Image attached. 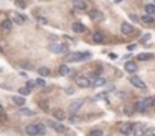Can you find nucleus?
I'll list each match as a JSON object with an SVG mask.
<instances>
[{
	"instance_id": "nucleus-30",
	"label": "nucleus",
	"mask_w": 155,
	"mask_h": 136,
	"mask_svg": "<svg viewBox=\"0 0 155 136\" xmlns=\"http://www.w3.org/2000/svg\"><path fill=\"white\" fill-rule=\"evenodd\" d=\"M18 92L21 94V97H23V95H29V94H30V89H29L28 86H24V88H20Z\"/></svg>"
},
{
	"instance_id": "nucleus-7",
	"label": "nucleus",
	"mask_w": 155,
	"mask_h": 136,
	"mask_svg": "<svg viewBox=\"0 0 155 136\" xmlns=\"http://www.w3.org/2000/svg\"><path fill=\"white\" fill-rule=\"evenodd\" d=\"M49 125L55 130V132H58V133H62V132H66V127L60 123V121H49Z\"/></svg>"
},
{
	"instance_id": "nucleus-37",
	"label": "nucleus",
	"mask_w": 155,
	"mask_h": 136,
	"mask_svg": "<svg viewBox=\"0 0 155 136\" xmlns=\"http://www.w3.org/2000/svg\"><path fill=\"white\" fill-rule=\"evenodd\" d=\"M21 67H23V68H28V70H32L30 62H21Z\"/></svg>"
},
{
	"instance_id": "nucleus-45",
	"label": "nucleus",
	"mask_w": 155,
	"mask_h": 136,
	"mask_svg": "<svg viewBox=\"0 0 155 136\" xmlns=\"http://www.w3.org/2000/svg\"><path fill=\"white\" fill-rule=\"evenodd\" d=\"M96 98H105V94H99V95H96Z\"/></svg>"
},
{
	"instance_id": "nucleus-24",
	"label": "nucleus",
	"mask_w": 155,
	"mask_h": 136,
	"mask_svg": "<svg viewBox=\"0 0 155 136\" xmlns=\"http://www.w3.org/2000/svg\"><path fill=\"white\" fill-rule=\"evenodd\" d=\"M38 74L43 76V77H47V76L50 74V70H49L47 67H40V68H38Z\"/></svg>"
},
{
	"instance_id": "nucleus-36",
	"label": "nucleus",
	"mask_w": 155,
	"mask_h": 136,
	"mask_svg": "<svg viewBox=\"0 0 155 136\" xmlns=\"http://www.w3.org/2000/svg\"><path fill=\"white\" fill-rule=\"evenodd\" d=\"M117 97H119V98H128V97H129V94H126V92H117Z\"/></svg>"
},
{
	"instance_id": "nucleus-48",
	"label": "nucleus",
	"mask_w": 155,
	"mask_h": 136,
	"mask_svg": "<svg viewBox=\"0 0 155 136\" xmlns=\"http://www.w3.org/2000/svg\"><path fill=\"white\" fill-rule=\"evenodd\" d=\"M0 113H3V107L2 106H0Z\"/></svg>"
},
{
	"instance_id": "nucleus-12",
	"label": "nucleus",
	"mask_w": 155,
	"mask_h": 136,
	"mask_svg": "<svg viewBox=\"0 0 155 136\" xmlns=\"http://www.w3.org/2000/svg\"><path fill=\"white\" fill-rule=\"evenodd\" d=\"M72 29H73V32H76V33H82V32H85V26L82 24V23H73V26H72Z\"/></svg>"
},
{
	"instance_id": "nucleus-8",
	"label": "nucleus",
	"mask_w": 155,
	"mask_h": 136,
	"mask_svg": "<svg viewBox=\"0 0 155 136\" xmlns=\"http://www.w3.org/2000/svg\"><path fill=\"white\" fill-rule=\"evenodd\" d=\"M26 133L30 135V136L40 135V132H38V124H29L28 127H26Z\"/></svg>"
},
{
	"instance_id": "nucleus-46",
	"label": "nucleus",
	"mask_w": 155,
	"mask_h": 136,
	"mask_svg": "<svg viewBox=\"0 0 155 136\" xmlns=\"http://www.w3.org/2000/svg\"><path fill=\"white\" fill-rule=\"evenodd\" d=\"M134 49H135L134 44H132V45H128V50H134Z\"/></svg>"
},
{
	"instance_id": "nucleus-32",
	"label": "nucleus",
	"mask_w": 155,
	"mask_h": 136,
	"mask_svg": "<svg viewBox=\"0 0 155 136\" xmlns=\"http://www.w3.org/2000/svg\"><path fill=\"white\" fill-rule=\"evenodd\" d=\"M102 135H104V132H102V130L96 129V130H91V132H90V135H88V136H102Z\"/></svg>"
},
{
	"instance_id": "nucleus-5",
	"label": "nucleus",
	"mask_w": 155,
	"mask_h": 136,
	"mask_svg": "<svg viewBox=\"0 0 155 136\" xmlns=\"http://www.w3.org/2000/svg\"><path fill=\"white\" fill-rule=\"evenodd\" d=\"M119 130L122 135H131L132 132H134V125L132 124H128V123H123L119 125Z\"/></svg>"
},
{
	"instance_id": "nucleus-2",
	"label": "nucleus",
	"mask_w": 155,
	"mask_h": 136,
	"mask_svg": "<svg viewBox=\"0 0 155 136\" xmlns=\"http://www.w3.org/2000/svg\"><path fill=\"white\" fill-rule=\"evenodd\" d=\"M49 50L52 53H68V47L66 44H50Z\"/></svg>"
},
{
	"instance_id": "nucleus-1",
	"label": "nucleus",
	"mask_w": 155,
	"mask_h": 136,
	"mask_svg": "<svg viewBox=\"0 0 155 136\" xmlns=\"http://www.w3.org/2000/svg\"><path fill=\"white\" fill-rule=\"evenodd\" d=\"M91 57V53L85 51V53H81V51H76V53H68L66 55V62H78V61H84V59H90Z\"/></svg>"
},
{
	"instance_id": "nucleus-13",
	"label": "nucleus",
	"mask_w": 155,
	"mask_h": 136,
	"mask_svg": "<svg viewBox=\"0 0 155 136\" xmlns=\"http://www.w3.org/2000/svg\"><path fill=\"white\" fill-rule=\"evenodd\" d=\"M120 30H122V33L123 35H129V33H132V26L129 24V23H122V26H120Z\"/></svg>"
},
{
	"instance_id": "nucleus-14",
	"label": "nucleus",
	"mask_w": 155,
	"mask_h": 136,
	"mask_svg": "<svg viewBox=\"0 0 155 136\" xmlns=\"http://www.w3.org/2000/svg\"><path fill=\"white\" fill-rule=\"evenodd\" d=\"M125 70L132 74V73L137 71V64H135V62H126V64H125Z\"/></svg>"
},
{
	"instance_id": "nucleus-38",
	"label": "nucleus",
	"mask_w": 155,
	"mask_h": 136,
	"mask_svg": "<svg viewBox=\"0 0 155 136\" xmlns=\"http://www.w3.org/2000/svg\"><path fill=\"white\" fill-rule=\"evenodd\" d=\"M35 85H37V83H35V80H29L28 83H26V86H28L29 89H32V88H34Z\"/></svg>"
},
{
	"instance_id": "nucleus-11",
	"label": "nucleus",
	"mask_w": 155,
	"mask_h": 136,
	"mask_svg": "<svg viewBox=\"0 0 155 136\" xmlns=\"http://www.w3.org/2000/svg\"><path fill=\"white\" fill-rule=\"evenodd\" d=\"M73 8L76 9V11H85V9H87V3L82 2V0H74Z\"/></svg>"
},
{
	"instance_id": "nucleus-25",
	"label": "nucleus",
	"mask_w": 155,
	"mask_h": 136,
	"mask_svg": "<svg viewBox=\"0 0 155 136\" xmlns=\"http://www.w3.org/2000/svg\"><path fill=\"white\" fill-rule=\"evenodd\" d=\"M145 11H146V14H149V15L155 14V3H149V5H146V6H145Z\"/></svg>"
},
{
	"instance_id": "nucleus-16",
	"label": "nucleus",
	"mask_w": 155,
	"mask_h": 136,
	"mask_svg": "<svg viewBox=\"0 0 155 136\" xmlns=\"http://www.w3.org/2000/svg\"><path fill=\"white\" fill-rule=\"evenodd\" d=\"M12 20H14V23H17V24H23L26 21L24 15H20V14H12Z\"/></svg>"
},
{
	"instance_id": "nucleus-19",
	"label": "nucleus",
	"mask_w": 155,
	"mask_h": 136,
	"mask_svg": "<svg viewBox=\"0 0 155 136\" xmlns=\"http://www.w3.org/2000/svg\"><path fill=\"white\" fill-rule=\"evenodd\" d=\"M12 103L17 104V106H21V107H23L24 103H26V100H24V97H17V95H15V97H12Z\"/></svg>"
},
{
	"instance_id": "nucleus-51",
	"label": "nucleus",
	"mask_w": 155,
	"mask_h": 136,
	"mask_svg": "<svg viewBox=\"0 0 155 136\" xmlns=\"http://www.w3.org/2000/svg\"><path fill=\"white\" fill-rule=\"evenodd\" d=\"M154 101H155V97H154Z\"/></svg>"
},
{
	"instance_id": "nucleus-28",
	"label": "nucleus",
	"mask_w": 155,
	"mask_h": 136,
	"mask_svg": "<svg viewBox=\"0 0 155 136\" xmlns=\"http://www.w3.org/2000/svg\"><path fill=\"white\" fill-rule=\"evenodd\" d=\"M137 59L138 61H149V59H152V55L151 53H141V55L137 56Z\"/></svg>"
},
{
	"instance_id": "nucleus-52",
	"label": "nucleus",
	"mask_w": 155,
	"mask_h": 136,
	"mask_svg": "<svg viewBox=\"0 0 155 136\" xmlns=\"http://www.w3.org/2000/svg\"><path fill=\"white\" fill-rule=\"evenodd\" d=\"M0 71H2V68H0Z\"/></svg>"
},
{
	"instance_id": "nucleus-3",
	"label": "nucleus",
	"mask_w": 155,
	"mask_h": 136,
	"mask_svg": "<svg viewBox=\"0 0 155 136\" xmlns=\"http://www.w3.org/2000/svg\"><path fill=\"white\" fill-rule=\"evenodd\" d=\"M129 82L132 83V86H135L138 88V89H146V83L143 82L140 77H137V76H131L129 77Z\"/></svg>"
},
{
	"instance_id": "nucleus-41",
	"label": "nucleus",
	"mask_w": 155,
	"mask_h": 136,
	"mask_svg": "<svg viewBox=\"0 0 155 136\" xmlns=\"http://www.w3.org/2000/svg\"><path fill=\"white\" fill-rule=\"evenodd\" d=\"M129 17H131V20H132V21H134V23H137V21H138L137 15H129Z\"/></svg>"
},
{
	"instance_id": "nucleus-42",
	"label": "nucleus",
	"mask_w": 155,
	"mask_h": 136,
	"mask_svg": "<svg viewBox=\"0 0 155 136\" xmlns=\"http://www.w3.org/2000/svg\"><path fill=\"white\" fill-rule=\"evenodd\" d=\"M38 21H40V23H43V24L47 23V21H46V18H43V17H38Z\"/></svg>"
},
{
	"instance_id": "nucleus-49",
	"label": "nucleus",
	"mask_w": 155,
	"mask_h": 136,
	"mask_svg": "<svg viewBox=\"0 0 155 136\" xmlns=\"http://www.w3.org/2000/svg\"><path fill=\"white\" fill-rule=\"evenodd\" d=\"M114 2H116V3H120V2H122V0H114Z\"/></svg>"
},
{
	"instance_id": "nucleus-27",
	"label": "nucleus",
	"mask_w": 155,
	"mask_h": 136,
	"mask_svg": "<svg viewBox=\"0 0 155 136\" xmlns=\"http://www.w3.org/2000/svg\"><path fill=\"white\" fill-rule=\"evenodd\" d=\"M18 113H20V115H24V117H32V115H34V111H30V109H26V107H21Z\"/></svg>"
},
{
	"instance_id": "nucleus-40",
	"label": "nucleus",
	"mask_w": 155,
	"mask_h": 136,
	"mask_svg": "<svg viewBox=\"0 0 155 136\" xmlns=\"http://www.w3.org/2000/svg\"><path fill=\"white\" fill-rule=\"evenodd\" d=\"M152 38V35L151 33H146V35H143V38H141V41L145 43V41H148V39H151Z\"/></svg>"
},
{
	"instance_id": "nucleus-44",
	"label": "nucleus",
	"mask_w": 155,
	"mask_h": 136,
	"mask_svg": "<svg viewBox=\"0 0 155 136\" xmlns=\"http://www.w3.org/2000/svg\"><path fill=\"white\" fill-rule=\"evenodd\" d=\"M68 121H70V123H74V121H76V117H70V118H68Z\"/></svg>"
},
{
	"instance_id": "nucleus-26",
	"label": "nucleus",
	"mask_w": 155,
	"mask_h": 136,
	"mask_svg": "<svg viewBox=\"0 0 155 136\" xmlns=\"http://www.w3.org/2000/svg\"><path fill=\"white\" fill-rule=\"evenodd\" d=\"M70 73H72V70L67 65H61L60 67V74L61 76H67V74H70Z\"/></svg>"
},
{
	"instance_id": "nucleus-17",
	"label": "nucleus",
	"mask_w": 155,
	"mask_h": 136,
	"mask_svg": "<svg viewBox=\"0 0 155 136\" xmlns=\"http://www.w3.org/2000/svg\"><path fill=\"white\" fill-rule=\"evenodd\" d=\"M93 41L96 44H102L104 41H105V38H104V35L100 33V32H96L94 35H93Z\"/></svg>"
},
{
	"instance_id": "nucleus-18",
	"label": "nucleus",
	"mask_w": 155,
	"mask_h": 136,
	"mask_svg": "<svg viewBox=\"0 0 155 136\" xmlns=\"http://www.w3.org/2000/svg\"><path fill=\"white\" fill-rule=\"evenodd\" d=\"M105 83H106V80L104 79V77H96V79H94V82H93V86L94 88H99V86H104L105 85Z\"/></svg>"
},
{
	"instance_id": "nucleus-23",
	"label": "nucleus",
	"mask_w": 155,
	"mask_h": 136,
	"mask_svg": "<svg viewBox=\"0 0 155 136\" xmlns=\"http://www.w3.org/2000/svg\"><path fill=\"white\" fill-rule=\"evenodd\" d=\"M53 115H55V118H56V119H60V121L66 119V113H64V111H61V109H56V111L53 112Z\"/></svg>"
},
{
	"instance_id": "nucleus-22",
	"label": "nucleus",
	"mask_w": 155,
	"mask_h": 136,
	"mask_svg": "<svg viewBox=\"0 0 155 136\" xmlns=\"http://www.w3.org/2000/svg\"><path fill=\"white\" fill-rule=\"evenodd\" d=\"M2 29L9 32V30L12 29V21H11V20H5V21H2Z\"/></svg>"
},
{
	"instance_id": "nucleus-15",
	"label": "nucleus",
	"mask_w": 155,
	"mask_h": 136,
	"mask_svg": "<svg viewBox=\"0 0 155 136\" xmlns=\"http://www.w3.org/2000/svg\"><path fill=\"white\" fill-rule=\"evenodd\" d=\"M134 136H145V129H143L141 124L134 125Z\"/></svg>"
},
{
	"instance_id": "nucleus-31",
	"label": "nucleus",
	"mask_w": 155,
	"mask_h": 136,
	"mask_svg": "<svg viewBox=\"0 0 155 136\" xmlns=\"http://www.w3.org/2000/svg\"><path fill=\"white\" fill-rule=\"evenodd\" d=\"M145 136H155V129H154V127L145 129Z\"/></svg>"
},
{
	"instance_id": "nucleus-4",
	"label": "nucleus",
	"mask_w": 155,
	"mask_h": 136,
	"mask_svg": "<svg viewBox=\"0 0 155 136\" xmlns=\"http://www.w3.org/2000/svg\"><path fill=\"white\" fill-rule=\"evenodd\" d=\"M82 104H84V100H74V101H72L70 106H68V112H70L72 115L76 113L79 109L82 107Z\"/></svg>"
},
{
	"instance_id": "nucleus-39",
	"label": "nucleus",
	"mask_w": 155,
	"mask_h": 136,
	"mask_svg": "<svg viewBox=\"0 0 155 136\" xmlns=\"http://www.w3.org/2000/svg\"><path fill=\"white\" fill-rule=\"evenodd\" d=\"M15 5H17L18 8H21V9L26 8V3H24V2H20V0H18V2H15Z\"/></svg>"
},
{
	"instance_id": "nucleus-9",
	"label": "nucleus",
	"mask_w": 155,
	"mask_h": 136,
	"mask_svg": "<svg viewBox=\"0 0 155 136\" xmlns=\"http://www.w3.org/2000/svg\"><path fill=\"white\" fill-rule=\"evenodd\" d=\"M88 15H90V18H91V20H94V21H102V20H104V14L100 11H96V9H94V11H90Z\"/></svg>"
},
{
	"instance_id": "nucleus-35",
	"label": "nucleus",
	"mask_w": 155,
	"mask_h": 136,
	"mask_svg": "<svg viewBox=\"0 0 155 136\" xmlns=\"http://www.w3.org/2000/svg\"><path fill=\"white\" fill-rule=\"evenodd\" d=\"M38 132H40V135H44L46 133V125L38 124Z\"/></svg>"
},
{
	"instance_id": "nucleus-21",
	"label": "nucleus",
	"mask_w": 155,
	"mask_h": 136,
	"mask_svg": "<svg viewBox=\"0 0 155 136\" xmlns=\"http://www.w3.org/2000/svg\"><path fill=\"white\" fill-rule=\"evenodd\" d=\"M134 106H135V111L141 112V113H145V112L148 111V107L145 106V104H143V101H137V103L134 104Z\"/></svg>"
},
{
	"instance_id": "nucleus-47",
	"label": "nucleus",
	"mask_w": 155,
	"mask_h": 136,
	"mask_svg": "<svg viewBox=\"0 0 155 136\" xmlns=\"http://www.w3.org/2000/svg\"><path fill=\"white\" fill-rule=\"evenodd\" d=\"M66 92H67V94H73V89H72V88H67Z\"/></svg>"
},
{
	"instance_id": "nucleus-50",
	"label": "nucleus",
	"mask_w": 155,
	"mask_h": 136,
	"mask_svg": "<svg viewBox=\"0 0 155 136\" xmlns=\"http://www.w3.org/2000/svg\"><path fill=\"white\" fill-rule=\"evenodd\" d=\"M2 51H3V50H2V47H0V53H2Z\"/></svg>"
},
{
	"instance_id": "nucleus-33",
	"label": "nucleus",
	"mask_w": 155,
	"mask_h": 136,
	"mask_svg": "<svg viewBox=\"0 0 155 136\" xmlns=\"http://www.w3.org/2000/svg\"><path fill=\"white\" fill-rule=\"evenodd\" d=\"M40 107L43 109V111H47V109H49V104H47L44 100H41V101H40Z\"/></svg>"
},
{
	"instance_id": "nucleus-6",
	"label": "nucleus",
	"mask_w": 155,
	"mask_h": 136,
	"mask_svg": "<svg viewBox=\"0 0 155 136\" xmlns=\"http://www.w3.org/2000/svg\"><path fill=\"white\" fill-rule=\"evenodd\" d=\"M76 85L81 86V88H88L91 83H90L88 77H85V76H78V77H76Z\"/></svg>"
},
{
	"instance_id": "nucleus-29",
	"label": "nucleus",
	"mask_w": 155,
	"mask_h": 136,
	"mask_svg": "<svg viewBox=\"0 0 155 136\" xmlns=\"http://www.w3.org/2000/svg\"><path fill=\"white\" fill-rule=\"evenodd\" d=\"M141 101H143V104H145V106H146L148 109L155 103V101H154V98H151V97H148V98H145V100H141Z\"/></svg>"
},
{
	"instance_id": "nucleus-34",
	"label": "nucleus",
	"mask_w": 155,
	"mask_h": 136,
	"mask_svg": "<svg viewBox=\"0 0 155 136\" xmlns=\"http://www.w3.org/2000/svg\"><path fill=\"white\" fill-rule=\"evenodd\" d=\"M35 83H37L38 86H41V88H46V82L43 80V79H37V80H35Z\"/></svg>"
},
{
	"instance_id": "nucleus-10",
	"label": "nucleus",
	"mask_w": 155,
	"mask_h": 136,
	"mask_svg": "<svg viewBox=\"0 0 155 136\" xmlns=\"http://www.w3.org/2000/svg\"><path fill=\"white\" fill-rule=\"evenodd\" d=\"M135 111V106H132V103H125L123 104V113L128 115V117H131L132 113Z\"/></svg>"
},
{
	"instance_id": "nucleus-43",
	"label": "nucleus",
	"mask_w": 155,
	"mask_h": 136,
	"mask_svg": "<svg viewBox=\"0 0 155 136\" xmlns=\"http://www.w3.org/2000/svg\"><path fill=\"white\" fill-rule=\"evenodd\" d=\"M106 91H108V92L110 91H114V85H108V89H106Z\"/></svg>"
},
{
	"instance_id": "nucleus-20",
	"label": "nucleus",
	"mask_w": 155,
	"mask_h": 136,
	"mask_svg": "<svg viewBox=\"0 0 155 136\" xmlns=\"http://www.w3.org/2000/svg\"><path fill=\"white\" fill-rule=\"evenodd\" d=\"M141 21L145 23V24H154V21H155V18L152 17V15H149V14H146V15H143V17H141Z\"/></svg>"
}]
</instances>
